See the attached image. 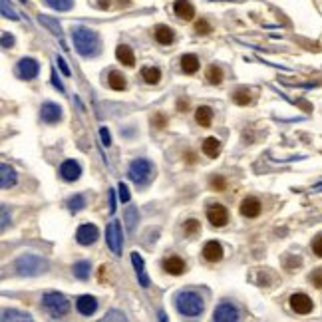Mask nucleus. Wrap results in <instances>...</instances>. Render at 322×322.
<instances>
[{
    "instance_id": "f257e3e1",
    "label": "nucleus",
    "mask_w": 322,
    "mask_h": 322,
    "mask_svg": "<svg viewBox=\"0 0 322 322\" xmlns=\"http://www.w3.org/2000/svg\"><path fill=\"white\" fill-rule=\"evenodd\" d=\"M72 40H74V46L80 56L93 58L100 54V36L90 28H86V26L72 28Z\"/></svg>"
},
{
    "instance_id": "f3484780",
    "label": "nucleus",
    "mask_w": 322,
    "mask_h": 322,
    "mask_svg": "<svg viewBox=\"0 0 322 322\" xmlns=\"http://www.w3.org/2000/svg\"><path fill=\"white\" fill-rule=\"evenodd\" d=\"M201 253L207 262H219L223 259V245L219 241H209V243H205Z\"/></svg>"
},
{
    "instance_id": "6e6552de",
    "label": "nucleus",
    "mask_w": 322,
    "mask_h": 322,
    "mask_svg": "<svg viewBox=\"0 0 322 322\" xmlns=\"http://www.w3.org/2000/svg\"><path fill=\"white\" fill-rule=\"evenodd\" d=\"M213 320L217 322H233L239 320V308L235 307L229 300H223L221 305H217L213 312Z\"/></svg>"
},
{
    "instance_id": "2eb2a0df",
    "label": "nucleus",
    "mask_w": 322,
    "mask_h": 322,
    "mask_svg": "<svg viewBox=\"0 0 322 322\" xmlns=\"http://www.w3.org/2000/svg\"><path fill=\"white\" fill-rule=\"evenodd\" d=\"M239 211H241V215H243L245 219H255V217H259V215H261L262 205L257 197H245V199L241 201Z\"/></svg>"
},
{
    "instance_id": "c756f323",
    "label": "nucleus",
    "mask_w": 322,
    "mask_h": 322,
    "mask_svg": "<svg viewBox=\"0 0 322 322\" xmlns=\"http://www.w3.org/2000/svg\"><path fill=\"white\" fill-rule=\"evenodd\" d=\"M66 205H68L70 213H80V211L86 207V197H84V195H80V193H76V195H72L70 199L66 201Z\"/></svg>"
},
{
    "instance_id": "423d86ee",
    "label": "nucleus",
    "mask_w": 322,
    "mask_h": 322,
    "mask_svg": "<svg viewBox=\"0 0 322 322\" xmlns=\"http://www.w3.org/2000/svg\"><path fill=\"white\" fill-rule=\"evenodd\" d=\"M106 243L111 249L113 255H122L123 249V237H122V225L120 221H109L106 229Z\"/></svg>"
},
{
    "instance_id": "f704fd0d",
    "label": "nucleus",
    "mask_w": 322,
    "mask_h": 322,
    "mask_svg": "<svg viewBox=\"0 0 322 322\" xmlns=\"http://www.w3.org/2000/svg\"><path fill=\"white\" fill-rule=\"evenodd\" d=\"M138 209L136 207H127V211H125V227H127V231L131 233L134 231V227H136V221H138Z\"/></svg>"
},
{
    "instance_id": "f03ea898",
    "label": "nucleus",
    "mask_w": 322,
    "mask_h": 322,
    "mask_svg": "<svg viewBox=\"0 0 322 322\" xmlns=\"http://www.w3.org/2000/svg\"><path fill=\"white\" fill-rule=\"evenodd\" d=\"M175 307H177V312H179L181 316L197 318L201 312H203V308H205V302H203L199 292L179 291L175 294Z\"/></svg>"
},
{
    "instance_id": "cd10ccee",
    "label": "nucleus",
    "mask_w": 322,
    "mask_h": 322,
    "mask_svg": "<svg viewBox=\"0 0 322 322\" xmlns=\"http://www.w3.org/2000/svg\"><path fill=\"white\" fill-rule=\"evenodd\" d=\"M231 100L237 104V106H249L251 104V90L249 88H239V90H235V92L231 93Z\"/></svg>"
},
{
    "instance_id": "c9c22d12",
    "label": "nucleus",
    "mask_w": 322,
    "mask_h": 322,
    "mask_svg": "<svg viewBox=\"0 0 322 322\" xmlns=\"http://www.w3.org/2000/svg\"><path fill=\"white\" fill-rule=\"evenodd\" d=\"M209 187H211L213 191H225V189H227V179L221 177V175H213V177L209 179Z\"/></svg>"
},
{
    "instance_id": "1a4fd4ad",
    "label": "nucleus",
    "mask_w": 322,
    "mask_h": 322,
    "mask_svg": "<svg viewBox=\"0 0 322 322\" xmlns=\"http://www.w3.org/2000/svg\"><path fill=\"white\" fill-rule=\"evenodd\" d=\"M38 72H40V66H38V62L34 60V58H22V60L16 64V70H14V74L20 80H34V78L38 76Z\"/></svg>"
},
{
    "instance_id": "b1692460",
    "label": "nucleus",
    "mask_w": 322,
    "mask_h": 322,
    "mask_svg": "<svg viewBox=\"0 0 322 322\" xmlns=\"http://www.w3.org/2000/svg\"><path fill=\"white\" fill-rule=\"evenodd\" d=\"M107 86H109L111 90H116V92H123V90L127 88L125 76H123L122 72H116V70H111V72L107 74Z\"/></svg>"
},
{
    "instance_id": "dca6fc26",
    "label": "nucleus",
    "mask_w": 322,
    "mask_h": 322,
    "mask_svg": "<svg viewBox=\"0 0 322 322\" xmlns=\"http://www.w3.org/2000/svg\"><path fill=\"white\" fill-rule=\"evenodd\" d=\"M76 310L82 314V316H92L93 312L98 310V300H96V296H90V294H82V296H78Z\"/></svg>"
},
{
    "instance_id": "3c124183",
    "label": "nucleus",
    "mask_w": 322,
    "mask_h": 322,
    "mask_svg": "<svg viewBox=\"0 0 322 322\" xmlns=\"http://www.w3.org/2000/svg\"><path fill=\"white\" fill-rule=\"evenodd\" d=\"M6 225H8V209L6 205H2V229H6Z\"/></svg>"
},
{
    "instance_id": "e433bc0d",
    "label": "nucleus",
    "mask_w": 322,
    "mask_h": 322,
    "mask_svg": "<svg viewBox=\"0 0 322 322\" xmlns=\"http://www.w3.org/2000/svg\"><path fill=\"white\" fill-rule=\"evenodd\" d=\"M40 22L42 24H46L50 30L54 32V34H58V36H62V28H60V24H56L54 20H50V18H46V16H40Z\"/></svg>"
},
{
    "instance_id": "a18cd8bd",
    "label": "nucleus",
    "mask_w": 322,
    "mask_h": 322,
    "mask_svg": "<svg viewBox=\"0 0 322 322\" xmlns=\"http://www.w3.org/2000/svg\"><path fill=\"white\" fill-rule=\"evenodd\" d=\"M100 138H102V143H104V145H111V138H109V131H107L106 127H102V129H100Z\"/></svg>"
},
{
    "instance_id": "a878e982",
    "label": "nucleus",
    "mask_w": 322,
    "mask_h": 322,
    "mask_svg": "<svg viewBox=\"0 0 322 322\" xmlns=\"http://www.w3.org/2000/svg\"><path fill=\"white\" fill-rule=\"evenodd\" d=\"M195 120H197L201 127H209L211 122H213V109L209 106H199L197 111H195Z\"/></svg>"
},
{
    "instance_id": "412c9836",
    "label": "nucleus",
    "mask_w": 322,
    "mask_h": 322,
    "mask_svg": "<svg viewBox=\"0 0 322 322\" xmlns=\"http://www.w3.org/2000/svg\"><path fill=\"white\" fill-rule=\"evenodd\" d=\"M0 187L2 189H10V187H14L16 181H18V175H16V171L10 165H6V163H2V167H0Z\"/></svg>"
},
{
    "instance_id": "49530a36",
    "label": "nucleus",
    "mask_w": 322,
    "mask_h": 322,
    "mask_svg": "<svg viewBox=\"0 0 322 322\" xmlns=\"http://www.w3.org/2000/svg\"><path fill=\"white\" fill-rule=\"evenodd\" d=\"M107 197H109V213H116V195H113V189L107 191Z\"/></svg>"
},
{
    "instance_id": "f8f14e48",
    "label": "nucleus",
    "mask_w": 322,
    "mask_h": 322,
    "mask_svg": "<svg viewBox=\"0 0 322 322\" xmlns=\"http://www.w3.org/2000/svg\"><path fill=\"white\" fill-rule=\"evenodd\" d=\"M58 173H60V177L64 181H78L80 179V175H82V167H80V163L74 161V159H66L64 163L60 165L58 169Z\"/></svg>"
},
{
    "instance_id": "39448f33",
    "label": "nucleus",
    "mask_w": 322,
    "mask_h": 322,
    "mask_svg": "<svg viewBox=\"0 0 322 322\" xmlns=\"http://www.w3.org/2000/svg\"><path fill=\"white\" fill-rule=\"evenodd\" d=\"M42 308L52 318H62L70 312V300L62 292H46L42 296Z\"/></svg>"
},
{
    "instance_id": "bb28decb",
    "label": "nucleus",
    "mask_w": 322,
    "mask_h": 322,
    "mask_svg": "<svg viewBox=\"0 0 322 322\" xmlns=\"http://www.w3.org/2000/svg\"><path fill=\"white\" fill-rule=\"evenodd\" d=\"M203 154L207 155V157H217L219 151H221V141L217 138H207L203 139Z\"/></svg>"
},
{
    "instance_id": "4c0bfd02",
    "label": "nucleus",
    "mask_w": 322,
    "mask_h": 322,
    "mask_svg": "<svg viewBox=\"0 0 322 322\" xmlns=\"http://www.w3.org/2000/svg\"><path fill=\"white\" fill-rule=\"evenodd\" d=\"M118 197H120V201H122V203H127V201H129V197H131V195H129V189H127V185L122 183V181L118 183Z\"/></svg>"
},
{
    "instance_id": "c85d7f7f",
    "label": "nucleus",
    "mask_w": 322,
    "mask_h": 322,
    "mask_svg": "<svg viewBox=\"0 0 322 322\" xmlns=\"http://www.w3.org/2000/svg\"><path fill=\"white\" fill-rule=\"evenodd\" d=\"M205 78H207V82H209V84L219 86V84L223 82V70H221L217 64H211V66L207 68V72H205Z\"/></svg>"
},
{
    "instance_id": "a19ab883",
    "label": "nucleus",
    "mask_w": 322,
    "mask_h": 322,
    "mask_svg": "<svg viewBox=\"0 0 322 322\" xmlns=\"http://www.w3.org/2000/svg\"><path fill=\"white\" fill-rule=\"evenodd\" d=\"M312 251H314L316 257H322V233L314 237V241H312Z\"/></svg>"
},
{
    "instance_id": "4be33fe9",
    "label": "nucleus",
    "mask_w": 322,
    "mask_h": 322,
    "mask_svg": "<svg viewBox=\"0 0 322 322\" xmlns=\"http://www.w3.org/2000/svg\"><path fill=\"white\" fill-rule=\"evenodd\" d=\"M181 70H183V74H197L199 72V58L195 56V54H183L181 56Z\"/></svg>"
},
{
    "instance_id": "20e7f679",
    "label": "nucleus",
    "mask_w": 322,
    "mask_h": 322,
    "mask_svg": "<svg viewBox=\"0 0 322 322\" xmlns=\"http://www.w3.org/2000/svg\"><path fill=\"white\" fill-rule=\"evenodd\" d=\"M16 273L22 276H36L40 273H46L48 271V261L38 257V255H32V253H26L22 257H18V261L14 262Z\"/></svg>"
},
{
    "instance_id": "ddd939ff",
    "label": "nucleus",
    "mask_w": 322,
    "mask_h": 322,
    "mask_svg": "<svg viewBox=\"0 0 322 322\" xmlns=\"http://www.w3.org/2000/svg\"><path fill=\"white\" fill-rule=\"evenodd\" d=\"M161 267H163V271L167 273V275H173V276H179L183 275L185 271H187V264L181 257H177V255H171V257H165L163 261H161Z\"/></svg>"
},
{
    "instance_id": "7c9ffc66",
    "label": "nucleus",
    "mask_w": 322,
    "mask_h": 322,
    "mask_svg": "<svg viewBox=\"0 0 322 322\" xmlns=\"http://www.w3.org/2000/svg\"><path fill=\"white\" fill-rule=\"evenodd\" d=\"M2 320H32V316L28 312H20V310H14V308H6L2 310Z\"/></svg>"
},
{
    "instance_id": "8fccbe9b",
    "label": "nucleus",
    "mask_w": 322,
    "mask_h": 322,
    "mask_svg": "<svg viewBox=\"0 0 322 322\" xmlns=\"http://www.w3.org/2000/svg\"><path fill=\"white\" fill-rule=\"evenodd\" d=\"M52 84H54V86H56V88H58L62 93L66 92V90H64V86H62V82L58 80V76H56V72H54V70H52Z\"/></svg>"
},
{
    "instance_id": "09e8293b",
    "label": "nucleus",
    "mask_w": 322,
    "mask_h": 322,
    "mask_svg": "<svg viewBox=\"0 0 322 322\" xmlns=\"http://www.w3.org/2000/svg\"><path fill=\"white\" fill-rule=\"evenodd\" d=\"M56 62H58V66H60V68H62V72H64V76H70V68L66 66V62H64V58H60V56H58V58H56Z\"/></svg>"
},
{
    "instance_id": "393cba45",
    "label": "nucleus",
    "mask_w": 322,
    "mask_h": 322,
    "mask_svg": "<svg viewBox=\"0 0 322 322\" xmlns=\"http://www.w3.org/2000/svg\"><path fill=\"white\" fill-rule=\"evenodd\" d=\"M141 78H143L145 84L155 86V84H159V80H161V70H159L157 66H145V68H141Z\"/></svg>"
},
{
    "instance_id": "9b49d317",
    "label": "nucleus",
    "mask_w": 322,
    "mask_h": 322,
    "mask_svg": "<svg viewBox=\"0 0 322 322\" xmlns=\"http://www.w3.org/2000/svg\"><path fill=\"white\" fill-rule=\"evenodd\" d=\"M98 237H100V231L96 225H90V223H86V225H80L76 231V241L80 245L84 247H90L93 245L96 241H98Z\"/></svg>"
},
{
    "instance_id": "6ab92c4d",
    "label": "nucleus",
    "mask_w": 322,
    "mask_h": 322,
    "mask_svg": "<svg viewBox=\"0 0 322 322\" xmlns=\"http://www.w3.org/2000/svg\"><path fill=\"white\" fill-rule=\"evenodd\" d=\"M131 264H134V269H136L139 285H141L143 289H147V287H149V276L145 273V264H143V259H141L139 253H131Z\"/></svg>"
},
{
    "instance_id": "2f4dec72",
    "label": "nucleus",
    "mask_w": 322,
    "mask_h": 322,
    "mask_svg": "<svg viewBox=\"0 0 322 322\" xmlns=\"http://www.w3.org/2000/svg\"><path fill=\"white\" fill-rule=\"evenodd\" d=\"M90 262L88 261H78L76 264H74V276L76 278H80V280H88L90 278Z\"/></svg>"
},
{
    "instance_id": "7ed1b4c3",
    "label": "nucleus",
    "mask_w": 322,
    "mask_h": 322,
    "mask_svg": "<svg viewBox=\"0 0 322 322\" xmlns=\"http://www.w3.org/2000/svg\"><path fill=\"white\" fill-rule=\"evenodd\" d=\"M155 175V167L154 163L145 157H139V159H134L127 167V177L138 185V187H145V185L151 183Z\"/></svg>"
},
{
    "instance_id": "79ce46f5",
    "label": "nucleus",
    "mask_w": 322,
    "mask_h": 322,
    "mask_svg": "<svg viewBox=\"0 0 322 322\" xmlns=\"http://www.w3.org/2000/svg\"><path fill=\"white\" fill-rule=\"evenodd\" d=\"M2 12L6 18H12V20H18V14H16L14 10H12V6L8 8V0H2Z\"/></svg>"
},
{
    "instance_id": "37998d69",
    "label": "nucleus",
    "mask_w": 322,
    "mask_h": 322,
    "mask_svg": "<svg viewBox=\"0 0 322 322\" xmlns=\"http://www.w3.org/2000/svg\"><path fill=\"white\" fill-rule=\"evenodd\" d=\"M104 320H125V316H123L120 310H109Z\"/></svg>"
},
{
    "instance_id": "a211bd4d",
    "label": "nucleus",
    "mask_w": 322,
    "mask_h": 322,
    "mask_svg": "<svg viewBox=\"0 0 322 322\" xmlns=\"http://www.w3.org/2000/svg\"><path fill=\"white\" fill-rule=\"evenodd\" d=\"M173 12L177 14L179 20H193L195 18V8H193V4L189 0H175Z\"/></svg>"
},
{
    "instance_id": "473e14b6",
    "label": "nucleus",
    "mask_w": 322,
    "mask_h": 322,
    "mask_svg": "<svg viewBox=\"0 0 322 322\" xmlns=\"http://www.w3.org/2000/svg\"><path fill=\"white\" fill-rule=\"evenodd\" d=\"M44 4H48V6H50V8H54V10L66 12V10H72L74 0H44Z\"/></svg>"
},
{
    "instance_id": "0eeeda50",
    "label": "nucleus",
    "mask_w": 322,
    "mask_h": 322,
    "mask_svg": "<svg viewBox=\"0 0 322 322\" xmlns=\"http://www.w3.org/2000/svg\"><path fill=\"white\" fill-rule=\"evenodd\" d=\"M207 219H209V223L213 227H225L229 223V211L221 203H211L207 207Z\"/></svg>"
},
{
    "instance_id": "4468645a",
    "label": "nucleus",
    "mask_w": 322,
    "mask_h": 322,
    "mask_svg": "<svg viewBox=\"0 0 322 322\" xmlns=\"http://www.w3.org/2000/svg\"><path fill=\"white\" fill-rule=\"evenodd\" d=\"M40 120L44 123H58L62 120V107L54 102H46L40 107Z\"/></svg>"
},
{
    "instance_id": "c03bdc74",
    "label": "nucleus",
    "mask_w": 322,
    "mask_h": 322,
    "mask_svg": "<svg viewBox=\"0 0 322 322\" xmlns=\"http://www.w3.org/2000/svg\"><path fill=\"white\" fill-rule=\"evenodd\" d=\"M310 280L318 287V289H322V269H318V271H314L312 275H310Z\"/></svg>"
},
{
    "instance_id": "de8ad7c7",
    "label": "nucleus",
    "mask_w": 322,
    "mask_h": 322,
    "mask_svg": "<svg viewBox=\"0 0 322 322\" xmlns=\"http://www.w3.org/2000/svg\"><path fill=\"white\" fill-rule=\"evenodd\" d=\"M2 44H4V48H12V44H14V38H12V36H8V34H2Z\"/></svg>"
},
{
    "instance_id": "aec40b11",
    "label": "nucleus",
    "mask_w": 322,
    "mask_h": 322,
    "mask_svg": "<svg viewBox=\"0 0 322 322\" xmlns=\"http://www.w3.org/2000/svg\"><path fill=\"white\" fill-rule=\"evenodd\" d=\"M154 36H155V42H157V44H161V46H169V44L175 40V32L171 30L169 26H165V24L155 26Z\"/></svg>"
},
{
    "instance_id": "9d476101",
    "label": "nucleus",
    "mask_w": 322,
    "mask_h": 322,
    "mask_svg": "<svg viewBox=\"0 0 322 322\" xmlns=\"http://www.w3.org/2000/svg\"><path fill=\"white\" fill-rule=\"evenodd\" d=\"M291 308L296 314H310L314 308V302L305 292H294L291 296Z\"/></svg>"
},
{
    "instance_id": "72a5a7b5",
    "label": "nucleus",
    "mask_w": 322,
    "mask_h": 322,
    "mask_svg": "<svg viewBox=\"0 0 322 322\" xmlns=\"http://www.w3.org/2000/svg\"><path fill=\"white\" fill-rule=\"evenodd\" d=\"M199 231H201V223L197 219H187L183 223V233L187 237H195Z\"/></svg>"
},
{
    "instance_id": "5701e85b",
    "label": "nucleus",
    "mask_w": 322,
    "mask_h": 322,
    "mask_svg": "<svg viewBox=\"0 0 322 322\" xmlns=\"http://www.w3.org/2000/svg\"><path fill=\"white\" fill-rule=\"evenodd\" d=\"M116 58L122 62L123 66H134L136 64V54H134V50L127 46V44H120V46L116 48Z\"/></svg>"
},
{
    "instance_id": "ea45409f",
    "label": "nucleus",
    "mask_w": 322,
    "mask_h": 322,
    "mask_svg": "<svg viewBox=\"0 0 322 322\" xmlns=\"http://www.w3.org/2000/svg\"><path fill=\"white\" fill-rule=\"evenodd\" d=\"M211 30H213V28H211V24H209L205 18L199 20V22L195 24V32H197V34H209Z\"/></svg>"
},
{
    "instance_id": "58836bf2",
    "label": "nucleus",
    "mask_w": 322,
    "mask_h": 322,
    "mask_svg": "<svg viewBox=\"0 0 322 322\" xmlns=\"http://www.w3.org/2000/svg\"><path fill=\"white\" fill-rule=\"evenodd\" d=\"M151 123H154L155 127H159V129H163V127L167 125V116L159 111V113H155L154 118H151Z\"/></svg>"
},
{
    "instance_id": "603ef678",
    "label": "nucleus",
    "mask_w": 322,
    "mask_h": 322,
    "mask_svg": "<svg viewBox=\"0 0 322 322\" xmlns=\"http://www.w3.org/2000/svg\"><path fill=\"white\" fill-rule=\"evenodd\" d=\"M177 107H179V111H185V109H187V102H179V104H177Z\"/></svg>"
}]
</instances>
